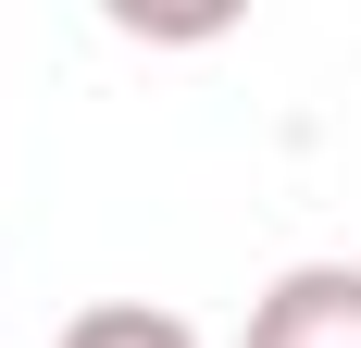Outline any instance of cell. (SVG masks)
I'll use <instances>...</instances> for the list:
<instances>
[{
    "label": "cell",
    "mask_w": 361,
    "mask_h": 348,
    "mask_svg": "<svg viewBox=\"0 0 361 348\" xmlns=\"http://www.w3.org/2000/svg\"><path fill=\"white\" fill-rule=\"evenodd\" d=\"M250 348H361V261H287L250 299Z\"/></svg>",
    "instance_id": "cell-1"
},
{
    "label": "cell",
    "mask_w": 361,
    "mask_h": 348,
    "mask_svg": "<svg viewBox=\"0 0 361 348\" xmlns=\"http://www.w3.org/2000/svg\"><path fill=\"white\" fill-rule=\"evenodd\" d=\"M63 348H200V323L149 311V299H87V311L63 323Z\"/></svg>",
    "instance_id": "cell-2"
}]
</instances>
